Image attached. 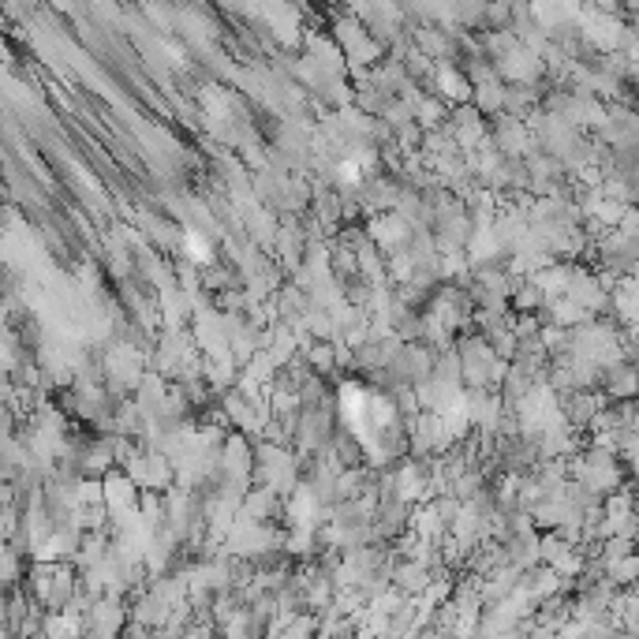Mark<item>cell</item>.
Masks as SVG:
<instances>
[{
	"instance_id": "1",
	"label": "cell",
	"mask_w": 639,
	"mask_h": 639,
	"mask_svg": "<svg viewBox=\"0 0 639 639\" xmlns=\"http://www.w3.org/2000/svg\"><path fill=\"white\" fill-rule=\"evenodd\" d=\"M337 42H341V53L352 64H370V60L378 57V45H374V38H370L367 30L359 27L355 19H344V23H337Z\"/></svg>"
},
{
	"instance_id": "2",
	"label": "cell",
	"mask_w": 639,
	"mask_h": 639,
	"mask_svg": "<svg viewBox=\"0 0 639 639\" xmlns=\"http://www.w3.org/2000/svg\"><path fill=\"white\" fill-rule=\"evenodd\" d=\"M438 86H441V94H449V98H456V101H464L468 98V79L460 75L456 68H441L438 71Z\"/></svg>"
}]
</instances>
